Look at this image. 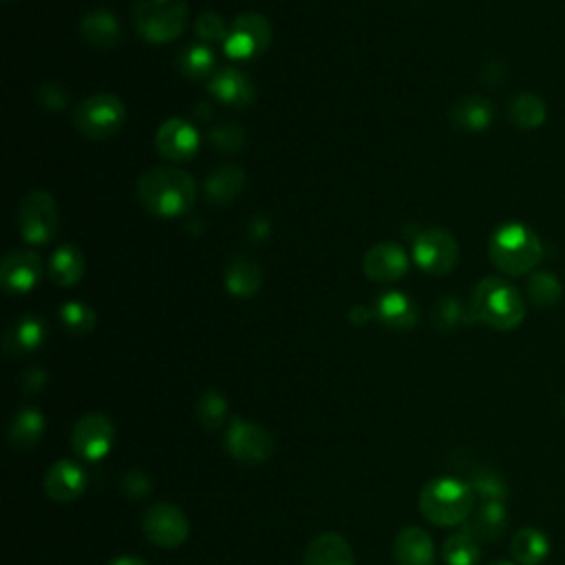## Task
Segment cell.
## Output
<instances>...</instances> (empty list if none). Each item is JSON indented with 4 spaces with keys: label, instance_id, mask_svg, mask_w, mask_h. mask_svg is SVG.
Segmentation results:
<instances>
[{
    "label": "cell",
    "instance_id": "36",
    "mask_svg": "<svg viewBox=\"0 0 565 565\" xmlns=\"http://www.w3.org/2000/svg\"><path fill=\"white\" fill-rule=\"evenodd\" d=\"M60 322L62 327L73 335H86L95 329V311L77 300L64 302L60 309Z\"/></svg>",
    "mask_w": 565,
    "mask_h": 565
},
{
    "label": "cell",
    "instance_id": "39",
    "mask_svg": "<svg viewBox=\"0 0 565 565\" xmlns=\"http://www.w3.org/2000/svg\"><path fill=\"white\" fill-rule=\"evenodd\" d=\"M466 309L457 298H441L433 309V322L439 329H452L461 322H466Z\"/></svg>",
    "mask_w": 565,
    "mask_h": 565
},
{
    "label": "cell",
    "instance_id": "44",
    "mask_svg": "<svg viewBox=\"0 0 565 565\" xmlns=\"http://www.w3.org/2000/svg\"><path fill=\"white\" fill-rule=\"evenodd\" d=\"M349 318H351V322L353 324H364L369 318H371V311L366 309V307H351V311H349Z\"/></svg>",
    "mask_w": 565,
    "mask_h": 565
},
{
    "label": "cell",
    "instance_id": "4",
    "mask_svg": "<svg viewBox=\"0 0 565 565\" xmlns=\"http://www.w3.org/2000/svg\"><path fill=\"white\" fill-rule=\"evenodd\" d=\"M488 254L499 271L521 276L539 265L543 247L539 236L527 225L510 221L494 230L488 243Z\"/></svg>",
    "mask_w": 565,
    "mask_h": 565
},
{
    "label": "cell",
    "instance_id": "1",
    "mask_svg": "<svg viewBox=\"0 0 565 565\" xmlns=\"http://www.w3.org/2000/svg\"><path fill=\"white\" fill-rule=\"evenodd\" d=\"M137 196L152 216L177 218L192 207L196 183L179 168H150L137 181Z\"/></svg>",
    "mask_w": 565,
    "mask_h": 565
},
{
    "label": "cell",
    "instance_id": "41",
    "mask_svg": "<svg viewBox=\"0 0 565 565\" xmlns=\"http://www.w3.org/2000/svg\"><path fill=\"white\" fill-rule=\"evenodd\" d=\"M38 99H40L46 108L60 110V108L66 104V93L62 90V86H60V84L49 82V84H42V86H40V90H38Z\"/></svg>",
    "mask_w": 565,
    "mask_h": 565
},
{
    "label": "cell",
    "instance_id": "21",
    "mask_svg": "<svg viewBox=\"0 0 565 565\" xmlns=\"http://www.w3.org/2000/svg\"><path fill=\"white\" fill-rule=\"evenodd\" d=\"M302 565H355L349 541L335 532H322L305 550Z\"/></svg>",
    "mask_w": 565,
    "mask_h": 565
},
{
    "label": "cell",
    "instance_id": "9",
    "mask_svg": "<svg viewBox=\"0 0 565 565\" xmlns=\"http://www.w3.org/2000/svg\"><path fill=\"white\" fill-rule=\"evenodd\" d=\"M225 450L238 463H263L274 452V437L265 426L256 422L232 417L225 430Z\"/></svg>",
    "mask_w": 565,
    "mask_h": 565
},
{
    "label": "cell",
    "instance_id": "2",
    "mask_svg": "<svg viewBox=\"0 0 565 565\" xmlns=\"http://www.w3.org/2000/svg\"><path fill=\"white\" fill-rule=\"evenodd\" d=\"M470 318L497 331H512L525 318V302L514 285L499 276L479 280L470 294Z\"/></svg>",
    "mask_w": 565,
    "mask_h": 565
},
{
    "label": "cell",
    "instance_id": "5",
    "mask_svg": "<svg viewBox=\"0 0 565 565\" xmlns=\"http://www.w3.org/2000/svg\"><path fill=\"white\" fill-rule=\"evenodd\" d=\"M190 20L185 0H135V33L150 44H168L177 40Z\"/></svg>",
    "mask_w": 565,
    "mask_h": 565
},
{
    "label": "cell",
    "instance_id": "40",
    "mask_svg": "<svg viewBox=\"0 0 565 565\" xmlns=\"http://www.w3.org/2000/svg\"><path fill=\"white\" fill-rule=\"evenodd\" d=\"M121 490H124V494L130 497V499H143V497L150 494L152 481H150V477H148L146 472H141V470H130V472H126L124 479H121Z\"/></svg>",
    "mask_w": 565,
    "mask_h": 565
},
{
    "label": "cell",
    "instance_id": "25",
    "mask_svg": "<svg viewBox=\"0 0 565 565\" xmlns=\"http://www.w3.org/2000/svg\"><path fill=\"white\" fill-rule=\"evenodd\" d=\"M79 31H82L84 40L97 49H113L115 44H119V38H121L117 18L106 9H95V11L86 13L82 18Z\"/></svg>",
    "mask_w": 565,
    "mask_h": 565
},
{
    "label": "cell",
    "instance_id": "42",
    "mask_svg": "<svg viewBox=\"0 0 565 565\" xmlns=\"http://www.w3.org/2000/svg\"><path fill=\"white\" fill-rule=\"evenodd\" d=\"M46 384V373L42 369H29L24 375H22V391L26 395H33V393H40Z\"/></svg>",
    "mask_w": 565,
    "mask_h": 565
},
{
    "label": "cell",
    "instance_id": "17",
    "mask_svg": "<svg viewBox=\"0 0 565 565\" xmlns=\"http://www.w3.org/2000/svg\"><path fill=\"white\" fill-rule=\"evenodd\" d=\"M207 90H210L221 104H227V106H234V108L247 106V104H252V99H254V86H252V82L247 79V75H243V73H241L238 68H234V66L216 68L214 75H212L210 82H207Z\"/></svg>",
    "mask_w": 565,
    "mask_h": 565
},
{
    "label": "cell",
    "instance_id": "11",
    "mask_svg": "<svg viewBox=\"0 0 565 565\" xmlns=\"http://www.w3.org/2000/svg\"><path fill=\"white\" fill-rule=\"evenodd\" d=\"M415 263L430 276H446L459 258L457 241L441 227H430L417 234L413 245Z\"/></svg>",
    "mask_w": 565,
    "mask_h": 565
},
{
    "label": "cell",
    "instance_id": "30",
    "mask_svg": "<svg viewBox=\"0 0 565 565\" xmlns=\"http://www.w3.org/2000/svg\"><path fill=\"white\" fill-rule=\"evenodd\" d=\"M508 117L516 128L534 130L545 121L547 106L534 93H516L508 104Z\"/></svg>",
    "mask_w": 565,
    "mask_h": 565
},
{
    "label": "cell",
    "instance_id": "14",
    "mask_svg": "<svg viewBox=\"0 0 565 565\" xmlns=\"http://www.w3.org/2000/svg\"><path fill=\"white\" fill-rule=\"evenodd\" d=\"M88 477L84 468L73 459H57L44 475V490L53 501L71 503L84 494Z\"/></svg>",
    "mask_w": 565,
    "mask_h": 565
},
{
    "label": "cell",
    "instance_id": "6",
    "mask_svg": "<svg viewBox=\"0 0 565 565\" xmlns=\"http://www.w3.org/2000/svg\"><path fill=\"white\" fill-rule=\"evenodd\" d=\"M126 119V108L117 95L97 93L82 99L73 108V124L75 128L90 139H106L113 137Z\"/></svg>",
    "mask_w": 565,
    "mask_h": 565
},
{
    "label": "cell",
    "instance_id": "32",
    "mask_svg": "<svg viewBox=\"0 0 565 565\" xmlns=\"http://www.w3.org/2000/svg\"><path fill=\"white\" fill-rule=\"evenodd\" d=\"M441 558L446 565H479L481 561L479 541L461 527L459 532H452L444 541Z\"/></svg>",
    "mask_w": 565,
    "mask_h": 565
},
{
    "label": "cell",
    "instance_id": "10",
    "mask_svg": "<svg viewBox=\"0 0 565 565\" xmlns=\"http://www.w3.org/2000/svg\"><path fill=\"white\" fill-rule=\"evenodd\" d=\"M141 530L152 545L174 550L181 543H185L190 534V523L181 508L172 503H154L143 512Z\"/></svg>",
    "mask_w": 565,
    "mask_h": 565
},
{
    "label": "cell",
    "instance_id": "19",
    "mask_svg": "<svg viewBox=\"0 0 565 565\" xmlns=\"http://www.w3.org/2000/svg\"><path fill=\"white\" fill-rule=\"evenodd\" d=\"M450 124L461 132H481L494 119V106L481 95H463L450 106Z\"/></svg>",
    "mask_w": 565,
    "mask_h": 565
},
{
    "label": "cell",
    "instance_id": "38",
    "mask_svg": "<svg viewBox=\"0 0 565 565\" xmlns=\"http://www.w3.org/2000/svg\"><path fill=\"white\" fill-rule=\"evenodd\" d=\"M194 31H196V35H199L203 42H225L230 26L225 24V20H223L216 11H203V13L196 18Z\"/></svg>",
    "mask_w": 565,
    "mask_h": 565
},
{
    "label": "cell",
    "instance_id": "33",
    "mask_svg": "<svg viewBox=\"0 0 565 565\" xmlns=\"http://www.w3.org/2000/svg\"><path fill=\"white\" fill-rule=\"evenodd\" d=\"M468 486L472 488L475 497H479L481 501H505L510 494V486L505 481V477L492 468H477L470 479Z\"/></svg>",
    "mask_w": 565,
    "mask_h": 565
},
{
    "label": "cell",
    "instance_id": "13",
    "mask_svg": "<svg viewBox=\"0 0 565 565\" xmlns=\"http://www.w3.org/2000/svg\"><path fill=\"white\" fill-rule=\"evenodd\" d=\"M154 148L168 161H188L199 150V132L188 119L170 117L157 128Z\"/></svg>",
    "mask_w": 565,
    "mask_h": 565
},
{
    "label": "cell",
    "instance_id": "31",
    "mask_svg": "<svg viewBox=\"0 0 565 565\" xmlns=\"http://www.w3.org/2000/svg\"><path fill=\"white\" fill-rule=\"evenodd\" d=\"M177 68L185 79H210L214 75V51L207 44H188L177 55Z\"/></svg>",
    "mask_w": 565,
    "mask_h": 565
},
{
    "label": "cell",
    "instance_id": "20",
    "mask_svg": "<svg viewBox=\"0 0 565 565\" xmlns=\"http://www.w3.org/2000/svg\"><path fill=\"white\" fill-rule=\"evenodd\" d=\"M508 527V510L501 501H481L470 516L463 521V530L472 534L479 543H492L503 536Z\"/></svg>",
    "mask_w": 565,
    "mask_h": 565
},
{
    "label": "cell",
    "instance_id": "35",
    "mask_svg": "<svg viewBox=\"0 0 565 565\" xmlns=\"http://www.w3.org/2000/svg\"><path fill=\"white\" fill-rule=\"evenodd\" d=\"M196 417L205 430H218L227 417V399L214 388L203 391L196 399Z\"/></svg>",
    "mask_w": 565,
    "mask_h": 565
},
{
    "label": "cell",
    "instance_id": "28",
    "mask_svg": "<svg viewBox=\"0 0 565 565\" xmlns=\"http://www.w3.org/2000/svg\"><path fill=\"white\" fill-rule=\"evenodd\" d=\"M44 428H46L44 415L33 406H24L13 415V422L9 428V441L15 450H31L42 439Z\"/></svg>",
    "mask_w": 565,
    "mask_h": 565
},
{
    "label": "cell",
    "instance_id": "29",
    "mask_svg": "<svg viewBox=\"0 0 565 565\" xmlns=\"http://www.w3.org/2000/svg\"><path fill=\"white\" fill-rule=\"evenodd\" d=\"M86 269L84 254L75 245H62L49 260V278L60 287H71L82 280Z\"/></svg>",
    "mask_w": 565,
    "mask_h": 565
},
{
    "label": "cell",
    "instance_id": "15",
    "mask_svg": "<svg viewBox=\"0 0 565 565\" xmlns=\"http://www.w3.org/2000/svg\"><path fill=\"white\" fill-rule=\"evenodd\" d=\"M364 276L375 282H393L399 280L408 269L406 252L397 243H377L373 245L362 260Z\"/></svg>",
    "mask_w": 565,
    "mask_h": 565
},
{
    "label": "cell",
    "instance_id": "12",
    "mask_svg": "<svg viewBox=\"0 0 565 565\" xmlns=\"http://www.w3.org/2000/svg\"><path fill=\"white\" fill-rule=\"evenodd\" d=\"M115 441L113 422L102 413L82 415L71 430V448L79 459L99 461L104 459Z\"/></svg>",
    "mask_w": 565,
    "mask_h": 565
},
{
    "label": "cell",
    "instance_id": "27",
    "mask_svg": "<svg viewBox=\"0 0 565 565\" xmlns=\"http://www.w3.org/2000/svg\"><path fill=\"white\" fill-rule=\"evenodd\" d=\"M46 338V322L40 316L18 318L4 335V347L11 353H29L42 347Z\"/></svg>",
    "mask_w": 565,
    "mask_h": 565
},
{
    "label": "cell",
    "instance_id": "24",
    "mask_svg": "<svg viewBox=\"0 0 565 565\" xmlns=\"http://www.w3.org/2000/svg\"><path fill=\"white\" fill-rule=\"evenodd\" d=\"M375 316L384 327L391 329H411L417 322V307L413 300L399 291H386L375 302Z\"/></svg>",
    "mask_w": 565,
    "mask_h": 565
},
{
    "label": "cell",
    "instance_id": "22",
    "mask_svg": "<svg viewBox=\"0 0 565 565\" xmlns=\"http://www.w3.org/2000/svg\"><path fill=\"white\" fill-rule=\"evenodd\" d=\"M263 287L260 267L245 256H234L225 267V289L236 298H252Z\"/></svg>",
    "mask_w": 565,
    "mask_h": 565
},
{
    "label": "cell",
    "instance_id": "45",
    "mask_svg": "<svg viewBox=\"0 0 565 565\" xmlns=\"http://www.w3.org/2000/svg\"><path fill=\"white\" fill-rule=\"evenodd\" d=\"M108 565H148V563L139 556H117Z\"/></svg>",
    "mask_w": 565,
    "mask_h": 565
},
{
    "label": "cell",
    "instance_id": "37",
    "mask_svg": "<svg viewBox=\"0 0 565 565\" xmlns=\"http://www.w3.org/2000/svg\"><path fill=\"white\" fill-rule=\"evenodd\" d=\"M210 141L221 150V152H238L245 146V135L243 128L236 124H218L210 130Z\"/></svg>",
    "mask_w": 565,
    "mask_h": 565
},
{
    "label": "cell",
    "instance_id": "46",
    "mask_svg": "<svg viewBox=\"0 0 565 565\" xmlns=\"http://www.w3.org/2000/svg\"><path fill=\"white\" fill-rule=\"evenodd\" d=\"M492 565H514V563H510V561H497V563H492Z\"/></svg>",
    "mask_w": 565,
    "mask_h": 565
},
{
    "label": "cell",
    "instance_id": "34",
    "mask_svg": "<svg viewBox=\"0 0 565 565\" xmlns=\"http://www.w3.org/2000/svg\"><path fill=\"white\" fill-rule=\"evenodd\" d=\"M561 294H563L561 280L552 271L539 269L527 280V296H530L532 305H536L541 309L554 307L561 300Z\"/></svg>",
    "mask_w": 565,
    "mask_h": 565
},
{
    "label": "cell",
    "instance_id": "3",
    "mask_svg": "<svg viewBox=\"0 0 565 565\" xmlns=\"http://www.w3.org/2000/svg\"><path fill=\"white\" fill-rule=\"evenodd\" d=\"M417 505L422 516L433 525L455 527L463 525L475 510V492L468 481L455 477H435L422 488Z\"/></svg>",
    "mask_w": 565,
    "mask_h": 565
},
{
    "label": "cell",
    "instance_id": "16",
    "mask_svg": "<svg viewBox=\"0 0 565 565\" xmlns=\"http://www.w3.org/2000/svg\"><path fill=\"white\" fill-rule=\"evenodd\" d=\"M42 278V260L33 252H11L0 265V282L9 294H26Z\"/></svg>",
    "mask_w": 565,
    "mask_h": 565
},
{
    "label": "cell",
    "instance_id": "7",
    "mask_svg": "<svg viewBox=\"0 0 565 565\" xmlns=\"http://www.w3.org/2000/svg\"><path fill=\"white\" fill-rule=\"evenodd\" d=\"M60 214L55 199L44 190H31L18 205L20 236L31 245H44L57 234Z\"/></svg>",
    "mask_w": 565,
    "mask_h": 565
},
{
    "label": "cell",
    "instance_id": "18",
    "mask_svg": "<svg viewBox=\"0 0 565 565\" xmlns=\"http://www.w3.org/2000/svg\"><path fill=\"white\" fill-rule=\"evenodd\" d=\"M397 565H435L433 539L417 525L402 527L393 541Z\"/></svg>",
    "mask_w": 565,
    "mask_h": 565
},
{
    "label": "cell",
    "instance_id": "26",
    "mask_svg": "<svg viewBox=\"0 0 565 565\" xmlns=\"http://www.w3.org/2000/svg\"><path fill=\"white\" fill-rule=\"evenodd\" d=\"M510 554L516 565H541L550 554V541L539 527H521L512 534Z\"/></svg>",
    "mask_w": 565,
    "mask_h": 565
},
{
    "label": "cell",
    "instance_id": "23",
    "mask_svg": "<svg viewBox=\"0 0 565 565\" xmlns=\"http://www.w3.org/2000/svg\"><path fill=\"white\" fill-rule=\"evenodd\" d=\"M245 185V172L238 166H221L205 179V199L212 205H230Z\"/></svg>",
    "mask_w": 565,
    "mask_h": 565
},
{
    "label": "cell",
    "instance_id": "8",
    "mask_svg": "<svg viewBox=\"0 0 565 565\" xmlns=\"http://www.w3.org/2000/svg\"><path fill=\"white\" fill-rule=\"evenodd\" d=\"M271 42V26L265 15L247 11L234 18L230 24L223 51L234 62H249L267 51Z\"/></svg>",
    "mask_w": 565,
    "mask_h": 565
},
{
    "label": "cell",
    "instance_id": "43",
    "mask_svg": "<svg viewBox=\"0 0 565 565\" xmlns=\"http://www.w3.org/2000/svg\"><path fill=\"white\" fill-rule=\"evenodd\" d=\"M505 75H508V71H505V66L499 60H492L486 66V73H483L488 84H501V82H505Z\"/></svg>",
    "mask_w": 565,
    "mask_h": 565
}]
</instances>
